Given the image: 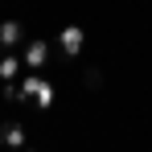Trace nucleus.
Listing matches in <instances>:
<instances>
[{"label": "nucleus", "instance_id": "nucleus-5", "mask_svg": "<svg viewBox=\"0 0 152 152\" xmlns=\"http://www.w3.org/2000/svg\"><path fill=\"white\" fill-rule=\"evenodd\" d=\"M17 70H21V58H17V53H4V58H0V78H4V82H12Z\"/></svg>", "mask_w": 152, "mask_h": 152}, {"label": "nucleus", "instance_id": "nucleus-7", "mask_svg": "<svg viewBox=\"0 0 152 152\" xmlns=\"http://www.w3.org/2000/svg\"><path fill=\"white\" fill-rule=\"evenodd\" d=\"M86 86H91V91H99V86H103V74H99V70H86Z\"/></svg>", "mask_w": 152, "mask_h": 152}, {"label": "nucleus", "instance_id": "nucleus-6", "mask_svg": "<svg viewBox=\"0 0 152 152\" xmlns=\"http://www.w3.org/2000/svg\"><path fill=\"white\" fill-rule=\"evenodd\" d=\"M37 103H41V107H53V86H50V82L37 91Z\"/></svg>", "mask_w": 152, "mask_h": 152}, {"label": "nucleus", "instance_id": "nucleus-2", "mask_svg": "<svg viewBox=\"0 0 152 152\" xmlns=\"http://www.w3.org/2000/svg\"><path fill=\"white\" fill-rule=\"evenodd\" d=\"M45 58H50V45H45V41H29V45H25V66L41 70V66H45Z\"/></svg>", "mask_w": 152, "mask_h": 152}, {"label": "nucleus", "instance_id": "nucleus-4", "mask_svg": "<svg viewBox=\"0 0 152 152\" xmlns=\"http://www.w3.org/2000/svg\"><path fill=\"white\" fill-rule=\"evenodd\" d=\"M17 41H21V21H4V25H0V45L12 50Z\"/></svg>", "mask_w": 152, "mask_h": 152}, {"label": "nucleus", "instance_id": "nucleus-3", "mask_svg": "<svg viewBox=\"0 0 152 152\" xmlns=\"http://www.w3.org/2000/svg\"><path fill=\"white\" fill-rule=\"evenodd\" d=\"M0 140H4L8 148H21V144H25V127L21 124H4L0 127Z\"/></svg>", "mask_w": 152, "mask_h": 152}, {"label": "nucleus", "instance_id": "nucleus-1", "mask_svg": "<svg viewBox=\"0 0 152 152\" xmlns=\"http://www.w3.org/2000/svg\"><path fill=\"white\" fill-rule=\"evenodd\" d=\"M82 45H86V33H82L78 25H66V29H62V53H66V58H78Z\"/></svg>", "mask_w": 152, "mask_h": 152}]
</instances>
